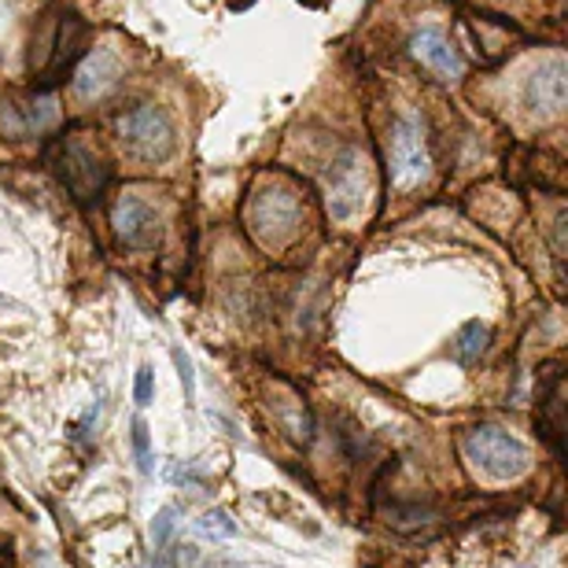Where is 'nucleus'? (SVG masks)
Here are the masks:
<instances>
[{"mask_svg":"<svg viewBox=\"0 0 568 568\" xmlns=\"http://www.w3.org/2000/svg\"><path fill=\"white\" fill-rule=\"evenodd\" d=\"M410 52L428 67L432 74H439L443 82H454V78H462V71H465V63H462V55L454 52V44L443 38L439 30H432V27L414 33V38H410Z\"/></svg>","mask_w":568,"mask_h":568,"instance_id":"nucleus-8","label":"nucleus"},{"mask_svg":"<svg viewBox=\"0 0 568 568\" xmlns=\"http://www.w3.org/2000/svg\"><path fill=\"white\" fill-rule=\"evenodd\" d=\"M300 219H303V207L292 192H263V196L252 203V230L258 241H266V244H281L284 236H292Z\"/></svg>","mask_w":568,"mask_h":568,"instance_id":"nucleus-6","label":"nucleus"},{"mask_svg":"<svg viewBox=\"0 0 568 568\" xmlns=\"http://www.w3.org/2000/svg\"><path fill=\"white\" fill-rule=\"evenodd\" d=\"M174 366H178V373H181V388H185V403H192L196 399V373H192V362H189V355L181 347H174Z\"/></svg>","mask_w":568,"mask_h":568,"instance_id":"nucleus-16","label":"nucleus"},{"mask_svg":"<svg viewBox=\"0 0 568 568\" xmlns=\"http://www.w3.org/2000/svg\"><path fill=\"white\" fill-rule=\"evenodd\" d=\"M325 203L336 222L355 219L358 207L366 203V159H362L355 148H347V152L333 163V170H328Z\"/></svg>","mask_w":568,"mask_h":568,"instance_id":"nucleus-3","label":"nucleus"},{"mask_svg":"<svg viewBox=\"0 0 568 568\" xmlns=\"http://www.w3.org/2000/svg\"><path fill=\"white\" fill-rule=\"evenodd\" d=\"M484 347H487V325L480 322H465L458 328V339H454V355H458V362H476L484 355Z\"/></svg>","mask_w":568,"mask_h":568,"instance_id":"nucleus-12","label":"nucleus"},{"mask_svg":"<svg viewBox=\"0 0 568 568\" xmlns=\"http://www.w3.org/2000/svg\"><path fill=\"white\" fill-rule=\"evenodd\" d=\"M60 178L78 200H89L100 185H104V166H100L82 144H67L63 159H60Z\"/></svg>","mask_w":568,"mask_h":568,"instance_id":"nucleus-9","label":"nucleus"},{"mask_svg":"<svg viewBox=\"0 0 568 568\" xmlns=\"http://www.w3.org/2000/svg\"><path fill=\"white\" fill-rule=\"evenodd\" d=\"M111 225H115V236L133 252H152L163 241V225H159V214L148 207L138 196H122L111 211Z\"/></svg>","mask_w":568,"mask_h":568,"instance_id":"nucleus-5","label":"nucleus"},{"mask_svg":"<svg viewBox=\"0 0 568 568\" xmlns=\"http://www.w3.org/2000/svg\"><path fill=\"white\" fill-rule=\"evenodd\" d=\"M525 108H531L542 119L561 115V108H565V63L561 60L542 63L539 71L528 78V85H525Z\"/></svg>","mask_w":568,"mask_h":568,"instance_id":"nucleus-7","label":"nucleus"},{"mask_svg":"<svg viewBox=\"0 0 568 568\" xmlns=\"http://www.w3.org/2000/svg\"><path fill=\"white\" fill-rule=\"evenodd\" d=\"M274 410L281 417V425L292 432V439H300V443H311L314 439V417L306 414V406L303 403H274Z\"/></svg>","mask_w":568,"mask_h":568,"instance_id":"nucleus-11","label":"nucleus"},{"mask_svg":"<svg viewBox=\"0 0 568 568\" xmlns=\"http://www.w3.org/2000/svg\"><path fill=\"white\" fill-rule=\"evenodd\" d=\"M133 399H138L141 406L152 403V369H148V366L138 369V381H133Z\"/></svg>","mask_w":568,"mask_h":568,"instance_id":"nucleus-17","label":"nucleus"},{"mask_svg":"<svg viewBox=\"0 0 568 568\" xmlns=\"http://www.w3.org/2000/svg\"><path fill=\"white\" fill-rule=\"evenodd\" d=\"M174 528H178V509H174V506L159 509L155 520H152V542H155V550H159V554H166L170 536H174Z\"/></svg>","mask_w":568,"mask_h":568,"instance_id":"nucleus-14","label":"nucleus"},{"mask_svg":"<svg viewBox=\"0 0 568 568\" xmlns=\"http://www.w3.org/2000/svg\"><path fill=\"white\" fill-rule=\"evenodd\" d=\"M115 78H119V60L111 52H93V55H85V63L78 67V74H74V97L78 100H97V97H104L111 85H115Z\"/></svg>","mask_w":568,"mask_h":568,"instance_id":"nucleus-10","label":"nucleus"},{"mask_svg":"<svg viewBox=\"0 0 568 568\" xmlns=\"http://www.w3.org/2000/svg\"><path fill=\"white\" fill-rule=\"evenodd\" d=\"M465 454L476 469H484L495 480H517V476L528 473L531 454L517 436L495 428V425H480L473 432H465Z\"/></svg>","mask_w":568,"mask_h":568,"instance_id":"nucleus-1","label":"nucleus"},{"mask_svg":"<svg viewBox=\"0 0 568 568\" xmlns=\"http://www.w3.org/2000/svg\"><path fill=\"white\" fill-rule=\"evenodd\" d=\"M133 454H138V469L148 476L152 473V439H148V425L144 417H133Z\"/></svg>","mask_w":568,"mask_h":568,"instance_id":"nucleus-15","label":"nucleus"},{"mask_svg":"<svg viewBox=\"0 0 568 568\" xmlns=\"http://www.w3.org/2000/svg\"><path fill=\"white\" fill-rule=\"evenodd\" d=\"M119 141L141 163H163L174 152V122L163 108L138 104L119 119Z\"/></svg>","mask_w":568,"mask_h":568,"instance_id":"nucleus-2","label":"nucleus"},{"mask_svg":"<svg viewBox=\"0 0 568 568\" xmlns=\"http://www.w3.org/2000/svg\"><path fill=\"white\" fill-rule=\"evenodd\" d=\"M428 144H425V130L422 122L414 115H403L395 122V133H392V178L399 189H410V185H422L428 178Z\"/></svg>","mask_w":568,"mask_h":568,"instance_id":"nucleus-4","label":"nucleus"},{"mask_svg":"<svg viewBox=\"0 0 568 568\" xmlns=\"http://www.w3.org/2000/svg\"><path fill=\"white\" fill-rule=\"evenodd\" d=\"M200 531H203V536H211V539H233L241 528H236V520L225 514V509H211V514H203Z\"/></svg>","mask_w":568,"mask_h":568,"instance_id":"nucleus-13","label":"nucleus"},{"mask_svg":"<svg viewBox=\"0 0 568 568\" xmlns=\"http://www.w3.org/2000/svg\"><path fill=\"white\" fill-rule=\"evenodd\" d=\"M200 568H244V565H236L230 558H211V561H203Z\"/></svg>","mask_w":568,"mask_h":568,"instance_id":"nucleus-18","label":"nucleus"}]
</instances>
